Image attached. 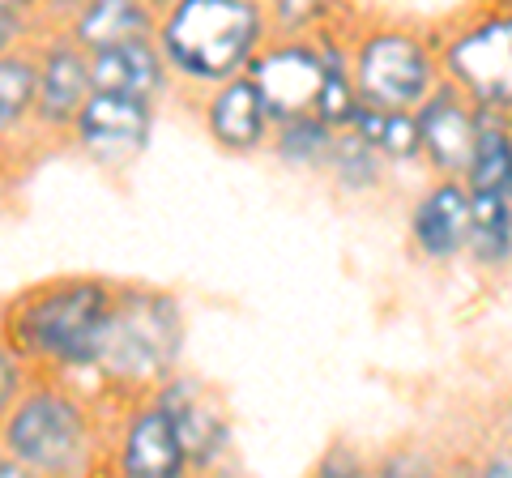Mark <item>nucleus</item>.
<instances>
[{"mask_svg": "<svg viewBox=\"0 0 512 478\" xmlns=\"http://www.w3.org/2000/svg\"><path fill=\"white\" fill-rule=\"evenodd\" d=\"M350 60L359 99L376 107L414 111L444 82L436 35H423L406 22H367L350 30Z\"/></svg>", "mask_w": 512, "mask_h": 478, "instance_id": "obj_6", "label": "nucleus"}, {"mask_svg": "<svg viewBox=\"0 0 512 478\" xmlns=\"http://www.w3.org/2000/svg\"><path fill=\"white\" fill-rule=\"evenodd\" d=\"M39 5L43 0H0L5 13H26V18H39Z\"/></svg>", "mask_w": 512, "mask_h": 478, "instance_id": "obj_28", "label": "nucleus"}, {"mask_svg": "<svg viewBox=\"0 0 512 478\" xmlns=\"http://www.w3.org/2000/svg\"><path fill=\"white\" fill-rule=\"evenodd\" d=\"M346 0H265L269 30L282 39H312L346 18Z\"/></svg>", "mask_w": 512, "mask_h": 478, "instance_id": "obj_23", "label": "nucleus"}, {"mask_svg": "<svg viewBox=\"0 0 512 478\" xmlns=\"http://www.w3.org/2000/svg\"><path fill=\"white\" fill-rule=\"evenodd\" d=\"M90 82H94V90L163 103L175 86V77L167 69V56H163V47H158V39H133V43L90 52Z\"/></svg>", "mask_w": 512, "mask_h": 478, "instance_id": "obj_15", "label": "nucleus"}, {"mask_svg": "<svg viewBox=\"0 0 512 478\" xmlns=\"http://www.w3.org/2000/svg\"><path fill=\"white\" fill-rule=\"evenodd\" d=\"M431 35L444 82L466 90L478 107L512 116V0H474Z\"/></svg>", "mask_w": 512, "mask_h": 478, "instance_id": "obj_5", "label": "nucleus"}, {"mask_svg": "<svg viewBox=\"0 0 512 478\" xmlns=\"http://www.w3.org/2000/svg\"><path fill=\"white\" fill-rule=\"evenodd\" d=\"M483 474H500V478H512V444H500V449H495L487 461H483Z\"/></svg>", "mask_w": 512, "mask_h": 478, "instance_id": "obj_27", "label": "nucleus"}, {"mask_svg": "<svg viewBox=\"0 0 512 478\" xmlns=\"http://www.w3.org/2000/svg\"><path fill=\"white\" fill-rule=\"evenodd\" d=\"M154 129H158V103L133 99V94L94 90L82 103V111L73 116L64 146L77 158H86L90 167H99L107 175H124L154 146Z\"/></svg>", "mask_w": 512, "mask_h": 478, "instance_id": "obj_7", "label": "nucleus"}, {"mask_svg": "<svg viewBox=\"0 0 512 478\" xmlns=\"http://www.w3.org/2000/svg\"><path fill=\"white\" fill-rule=\"evenodd\" d=\"M116 406L77 376L35 372L26 393L0 419V449L26 474H90L107 470V436Z\"/></svg>", "mask_w": 512, "mask_h": 478, "instance_id": "obj_1", "label": "nucleus"}, {"mask_svg": "<svg viewBox=\"0 0 512 478\" xmlns=\"http://www.w3.org/2000/svg\"><path fill=\"white\" fill-rule=\"evenodd\" d=\"M184 346L188 316L180 295L146 282H124L111 299L86 385L99 389L107 402L150 397L167 376L184 368Z\"/></svg>", "mask_w": 512, "mask_h": 478, "instance_id": "obj_2", "label": "nucleus"}, {"mask_svg": "<svg viewBox=\"0 0 512 478\" xmlns=\"http://www.w3.org/2000/svg\"><path fill=\"white\" fill-rule=\"evenodd\" d=\"M158 30V9L150 0H82L73 22L64 26L77 47L99 52V47L133 43V39H154Z\"/></svg>", "mask_w": 512, "mask_h": 478, "instance_id": "obj_16", "label": "nucleus"}, {"mask_svg": "<svg viewBox=\"0 0 512 478\" xmlns=\"http://www.w3.org/2000/svg\"><path fill=\"white\" fill-rule=\"evenodd\" d=\"M363 457H346V449H333L325 461H320V474H333V478H350V474H363Z\"/></svg>", "mask_w": 512, "mask_h": 478, "instance_id": "obj_26", "label": "nucleus"}, {"mask_svg": "<svg viewBox=\"0 0 512 478\" xmlns=\"http://www.w3.org/2000/svg\"><path fill=\"white\" fill-rule=\"evenodd\" d=\"M269 35L265 0H171L154 30L171 77L192 90L244 73Z\"/></svg>", "mask_w": 512, "mask_h": 478, "instance_id": "obj_4", "label": "nucleus"}, {"mask_svg": "<svg viewBox=\"0 0 512 478\" xmlns=\"http://www.w3.org/2000/svg\"><path fill=\"white\" fill-rule=\"evenodd\" d=\"M201 129L222 154H261L269 150V133H274V116L265 107V94L244 73L227 77L210 90H201Z\"/></svg>", "mask_w": 512, "mask_h": 478, "instance_id": "obj_13", "label": "nucleus"}, {"mask_svg": "<svg viewBox=\"0 0 512 478\" xmlns=\"http://www.w3.org/2000/svg\"><path fill=\"white\" fill-rule=\"evenodd\" d=\"M150 5H154V9H158V13H163V9H167V5H171V0H150Z\"/></svg>", "mask_w": 512, "mask_h": 478, "instance_id": "obj_31", "label": "nucleus"}, {"mask_svg": "<svg viewBox=\"0 0 512 478\" xmlns=\"http://www.w3.org/2000/svg\"><path fill=\"white\" fill-rule=\"evenodd\" d=\"M94 94L90 52L77 47L64 30H47L35 39V137L64 141L73 116Z\"/></svg>", "mask_w": 512, "mask_h": 478, "instance_id": "obj_9", "label": "nucleus"}, {"mask_svg": "<svg viewBox=\"0 0 512 478\" xmlns=\"http://www.w3.org/2000/svg\"><path fill=\"white\" fill-rule=\"evenodd\" d=\"M0 478H26V466L18 457H9L5 449H0Z\"/></svg>", "mask_w": 512, "mask_h": 478, "instance_id": "obj_29", "label": "nucleus"}, {"mask_svg": "<svg viewBox=\"0 0 512 478\" xmlns=\"http://www.w3.org/2000/svg\"><path fill=\"white\" fill-rule=\"evenodd\" d=\"M35 137V43L0 56V150Z\"/></svg>", "mask_w": 512, "mask_h": 478, "instance_id": "obj_18", "label": "nucleus"}, {"mask_svg": "<svg viewBox=\"0 0 512 478\" xmlns=\"http://www.w3.org/2000/svg\"><path fill=\"white\" fill-rule=\"evenodd\" d=\"M5 184H9V154L0 150V197H5Z\"/></svg>", "mask_w": 512, "mask_h": 478, "instance_id": "obj_30", "label": "nucleus"}, {"mask_svg": "<svg viewBox=\"0 0 512 478\" xmlns=\"http://www.w3.org/2000/svg\"><path fill=\"white\" fill-rule=\"evenodd\" d=\"M35 380V368L13 350L5 338H0V419L13 410V402L26 393V385Z\"/></svg>", "mask_w": 512, "mask_h": 478, "instance_id": "obj_24", "label": "nucleus"}, {"mask_svg": "<svg viewBox=\"0 0 512 478\" xmlns=\"http://www.w3.org/2000/svg\"><path fill=\"white\" fill-rule=\"evenodd\" d=\"M466 261L483 274H500L512 265V197L508 193H474Z\"/></svg>", "mask_w": 512, "mask_h": 478, "instance_id": "obj_19", "label": "nucleus"}, {"mask_svg": "<svg viewBox=\"0 0 512 478\" xmlns=\"http://www.w3.org/2000/svg\"><path fill=\"white\" fill-rule=\"evenodd\" d=\"M325 175L342 197H372L389 180V158L372 141H363L355 129H338L325 158Z\"/></svg>", "mask_w": 512, "mask_h": 478, "instance_id": "obj_20", "label": "nucleus"}, {"mask_svg": "<svg viewBox=\"0 0 512 478\" xmlns=\"http://www.w3.org/2000/svg\"><path fill=\"white\" fill-rule=\"evenodd\" d=\"M154 397L171 414L175 436L184 444L188 470H214L222 466V457L231 453V419L222 397L192 372H175L154 389Z\"/></svg>", "mask_w": 512, "mask_h": 478, "instance_id": "obj_10", "label": "nucleus"}, {"mask_svg": "<svg viewBox=\"0 0 512 478\" xmlns=\"http://www.w3.org/2000/svg\"><path fill=\"white\" fill-rule=\"evenodd\" d=\"M461 180L470 193H508L512 188V116L495 107H478V137Z\"/></svg>", "mask_w": 512, "mask_h": 478, "instance_id": "obj_17", "label": "nucleus"}, {"mask_svg": "<svg viewBox=\"0 0 512 478\" xmlns=\"http://www.w3.org/2000/svg\"><path fill=\"white\" fill-rule=\"evenodd\" d=\"M248 77L256 90L265 94V107L274 120L299 116V111L316 107V90L325 77V60H320L316 39H282L269 35V43L252 56Z\"/></svg>", "mask_w": 512, "mask_h": 478, "instance_id": "obj_11", "label": "nucleus"}, {"mask_svg": "<svg viewBox=\"0 0 512 478\" xmlns=\"http://www.w3.org/2000/svg\"><path fill=\"white\" fill-rule=\"evenodd\" d=\"M423 141V163L431 175H466L474 137H478V103L453 82H440L427 99L414 107Z\"/></svg>", "mask_w": 512, "mask_h": 478, "instance_id": "obj_14", "label": "nucleus"}, {"mask_svg": "<svg viewBox=\"0 0 512 478\" xmlns=\"http://www.w3.org/2000/svg\"><path fill=\"white\" fill-rule=\"evenodd\" d=\"M43 35L35 18H26V13H5L0 9V56L18 52V47H30Z\"/></svg>", "mask_w": 512, "mask_h": 478, "instance_id": "obj_25", "label": "nucleus"}, {"mask_svg": "<svg viewBox=\"0 0 512 478\" xmlns=\"http://www.w3.org/2000/svg\"><path fill=\"white\" fill-rule=\"evenodd\" d=\"M474 193L457 175H431L410 210V248L427 265H453L466 257Z\"/></svg>", "mask_w": 512, "mask_h": 478, "instance_id": "obj_12", "label": "nucleus"}, {"mask_svg": "<svg viewBox=\"0 0 512 478\" xmlns=\"http://www.w3.org/2000/svg\"><path fill=\"white\" fill-rule=\"evenodd\" d=\"M116 282L94 274H64L18 291L0 312L5 338L35 372L82 380L99 350Z\"/></svg>", "mask_w": 512, "mask_h": 478, "instance_id": "obj_3", "label": "nucleus"}, {"mask_svg": "<svg viewBox=\"0 0 512 478\" xmlns=\"http://www.w3.org/2000/svg\"><path fill=\"white\" fill-rule=\"evenodd\" d=\"M346 129H355L363 141L389 158V167H410L423 163V141H419V120L406 107H376V103H359V111L350 116Z\"/></svg>", "mask_w": 512, "mask_h": 478, "instance_id": "obj_21", "label": "nucleus"}, {"mask_svg": "<svg viewBox=\"0 0 512 478\" xmlns=\"http://www.w3.org/2000/svg\"><path fill=\"white\" fill-rule=\"evenodd\" d=\"M107 470L124 478H180L188 470L175 423L154 393L116 402L107 436Z\"/></svg>", "mask_w": 512, "mask_h": 478, "instance_id": "obj_8", "label": "nucleus"}, {"mask_svg": "<svg viewBox=\"0 0 512 478\" xmlns=\"http://www.w3.org/2000/svg\"><path fill=\"white\" fill-rule=\"evenodd\" d=\"M333 137H338V129H333L329 120H320L316 111H299V116L274 120L269 154H274L282 167H291V171H325Z\"/></svg>", "mask_w": 512, "mask_h": 478, "instance_id": "obj_22", "label": "nucleus"}]
</instances>
